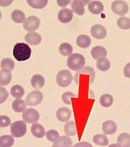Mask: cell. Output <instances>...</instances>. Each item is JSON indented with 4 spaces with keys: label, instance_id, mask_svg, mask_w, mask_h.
I'll list each match as a JSON object with an SVG mask.
<instances>
[{
    "label": "cell",
    "instance_id": "obj_26",
    "mask_svg": "<svg viewBox=\"0 0 130 147\" xmlns=\"http://www.w3.org/2000/svg\"><path fill=\"white\" fill-rule=\"evenodd\" d=\"M96 66L97 69H100L101 71H107L110 69L111 67L110 61L106 58H101L97 61Z\"/></svg>",
    "mask_w": 130,
    "mask_h": 147
},
{
    "label": "cell",
    "instance_id": "obj_43",
    "mask_svg": "<svg viewBox=\"0 0 130 147\" xmlns=\"http://www.w3.org/2000/svg\"><path fill=\"white\" fill-rule=\"evenodd\" d=\"M109 147H121L118 144L116 143H114V144H111L110 145H109Z\"/></svg>",
    "mask_w": 130,
    "mask_h": 147
},
{
    "label": "cell",
    "instance_id": "obj_8",
    "mask_svg": "<svg viewBox=\"0 0 130 147\" xmlns=\"http://www.w3.org/2000/svg\"><path fill=\"white\" fill-rule=\"evenodd\" d=\"M111 9L115 14L123 16L128 13L129 7L125 1H115L111 5Z\"/></svg>",
    "mask_w": 130,
    "mask_h": 147
},
{
    "label": "cell",
    "instance_id": "obj_42",
    "mask_svg": "<svg viewBox=\"0 0 130 147\" xmlns=\"http://www.w3.org/2000/svg\"><path fill=\"white\" fill-rule=\"evenodd\" d=\"M13 2V1H0V5L2 7H7Z\"/></svg>",
    "mask_w": 130,
    "mask_h": 147
},
{
    "label": "cell",
    "instance_id": "obj_5",
    "mask_svg": "<svg viewBox=\"0 0 130 147\" xmlns=\"http://www.w3.org/2000/svg\"><path fill=\"white\" fill-rule=\"evenodd\" d=\"M43 93L42 92L38 90L32 91L26 96V105L29 106L38 105L43 101Z\"/></svg>",
    "mask_w": 130,
    "mask_h": 147
},
{
    "label": "cell",
    "instance_id": "obj_30",
    "mask_svg": "<svg viewBox=\"0 0 130 147\" xmlns=\"http://www.w3.org/2000/svg\"><path fill=\"white\" fill-rule=\"evenodd\" d=\"M113 98L109 94H104L100 98V102L101 105L104 107H109L113 104Z\"/></svg>",
    "mask_w": 130,
    "mask_h": 147
},
{
    "label": "cell",
    "instance_id": "obj_11",
    "mask_svg": "<svg viewBox=\"0 0 130 147\" xmlns=\"http://www.w3.org/2000/svg\"><path fill=\"white\" fill-rule=\"evenodd\" d=\"M73 18V13L69 8L61 9L58 14V18L62 23H70Z\"/></svg>",
    "mask_w": 130,
    "mask_h": 147
},
{
    "label": "cell",
    "instance_id": "obj_44",
    "mask_svg": "<svg viewBox=\"0 0 130 147\" xmlns=\"http://www.w3.org/2000/svg\"><path fill=\"white\" fill-rule=\"evenodd\" d=\"M2 13H1V11H0V20H1V18H2Z\"/></svg>",
    "mask_w": 130,
    "mask_h": 147
},
{
    "label": "cell",
    "instance_id": "obj_29",
    "mask_svg": "<svg viewBox=\"0 0 130 147\" xmlns=\"http://www.w3.org/2000/svg\"><path fill=\"white\" fill-rule=\"evenodd\" d=\"M59 51L61 55L64 56H67L72 55L73 49L70 44L68 43H64L61 44L59 48Z\"/></svg>",
    "mask_w": 130,
    "mask_h": 147
},
{
    "label": "cell",
    "instance_id": "obj_12",
    "mask_svg": "<svg viewBox=\"0 0 130 147\" xmlns=\"http://www.w3.org/2000/svg\"><path fill=\"white\" fill-rule=\"evenodd\" d=\"M26 43L31 45H38L41 43L42 38L41 35L36 32H30L26 34L25 36Z\"/></svg>",
    "mask_w": 130,
    "mask_h": 147
},
{
    "label": "cell",
    "instance_id": "obj_23",
    "mask_svg": "<svg viewBox=\"0 0 130 147\" xmlns=\"http://www.w3.org/2000/svg\"><path fill=\"white\" fill-rule=\"evenodd\" d=\"M26 102L23 100L17 99L14 100L12 104V108L15 112L21 113L26 109Z\"/></svg>",
    "mask_w": 130,
    "mask_h": 147
},
{
    "label": "cell",
    "instance_id": "obj_13",
    "mask_svg": "<svg viewBox=\"0 0 130 147\" xmlns=\"http://www.w3.org/2000/svg\"><path fill=\"white\" fill-rule=\"evenodd\" d=\"M71 114L72 112L70 109L65 107H62L57 110L56 117L59 121L66 122L70 120Z\"/></svg>",
    "mask_w": 130,
    "mask_h": 147
},
{
    "label": "cell",
    "instance_id": "obj_1",
    "mask_svg": "<svg viewBox=\"0 0 130 147\" xmlns=\"http://www.w3.org/2000/svg\"><path fill=\"white\" fill-rule=\"evenodd\" d=\"M31 55L30 47L24 43H17L13 48V55L18 61H23L29 59Z\"/></svg>",
    "mask_w": 130,
    "mask_h": 147
},
{
    "label": "cell",
    "instance_id": "obj_15",
    "mask_svg": "<svg viewBox=\"0 0 130 147\" xmlns=\"http://www.w3.org/2000/svg\"><path fill=\"white\" fill-rule=\"evenodd\" d=\"M88 9L92 14L99 15L103 12L104 5L100 1H92L88 3Z\"/></svg>",
    "mask_w": 130,
    "mask_h": 147
},
{
    "label": "cell",
    "instance_id": "obj_20",
    "mask_svg": "<svg viewBox=\"0 0 130 147\" xmlns=\"http://www.w3.org/2000/svg\"><path fill=\"white\" fill-rule=\"evenodd\" d=\"M12 74L10 71L7 69L0 70V85L6 86L11 82Z\"/></svg>",
    "mask_w": 130,
    "mask_h": 147
},
{
    "label": "cell",
    "instance_id": "obj_22",
    "mask_svg": "<svg viewBox=\"0 0 130 147\" xmlns=\"http://www.w3.org/2000/svg\"><path fill=\"white\" fill-rule=\"evenodd\" d=\"M11 18L13 22L16 23H23L26 19L25 13L22 10L18 9L13 10L11 15Z\"/></svg>",
    "mask_w": 130,
    "mask_h": 147
},
{
    "label": "cell",
    "instance_id": "obj_2",
    "mask_svg": "<svg viewBox=\"0 0 130 147\" xmlns=\"http://www.w3.org/2000/svg\"><path fill=\"white\" fill-rule=\"evenodd\" d=\"M67 66L73 71L81 69L86 64V59L83 55L80 53H73L67 59Z\"/></svg>",
    "mask_w": 130,
    "mask_h": 147
},
{
    "label": "cell",
    "instance_id": "obj_41",
    "mask_svg": "<svg viewBox=\"0 0 130 147\" xmlns=\"http://www.w3.org/2000/svg\"><path fill=\"white\" fill-rule=\"evenodd\" d=\"M70 3V1H57V3L61 7H65Z\"/></svg>",
    "mask_w": 130,
    "mask_h": 147
},
{
    "label": "cell",
    "instance_id": "obj_35",
    "mask_svg": "<svg viewBox=\"0 0 130 147\" xmlns=\"http://www.w3.org/2000/svg\"><path fill=\"white\" fill-rule=\"evenodd\" d=\"M46 138L50 142H54L60 137L59 134L56 130H49L46 133Z\"/></svg>",
    "mask_w": 130,
    "mask_h": 147
},
{
    "label": "cell",
    "instance_id": "obj_39",
    "mask_svg": "<svg viewBox=\"0 0 130 147\" xmlns=\"http://www.w3.org/2000/svg\"><path fill=\"white\" fill-rule=\"evenodd\" d=\"M124 74L126 78H130V63L126 64L124 69Z\"/></svg>",
    "mask_w": 130,
    "mask_h": 147
},
{
    "label": "cell",
    "instance_id": "obj_9",
    "mask_svg": "<svg viewBox=\"0 0 130 147\" xmlns=\"http://www.w3.org/2000/svg\"><path fill=\"white\" fill-rule=\"evenodd\" d=\"M92 36L96 39H103L107 35V31L104 26L101 24H95L92 26L90 29Z\"/></svg>",
    "mask_w": 130,
    "mask_h": 147
},
{
    "label": "cell",
    "instance_id": "obj_14",
    "mask_svg": "<svg viewBox=\"0 0 130 147\" xmlns=\"http://www.w3.org/2000/svg\"><path fill=\"white\" fill-rule=\"evenodd\" d=\"M91 55L94 59L99 60L107 56L108 52L103 47L96 46L91 49Z\"/></svg>",
    "mask_w": 130,
    "mask_h": 147
},
{
    "label": "cell",
    "instance_id": "obj_18",
    "mask_svg": "<svg viewBox=\"0 0 130 147\" xmlns=\"http://www.w3.org/2000/svg\"><path fill=\"white\" fill-rule=\"evenodd\" d=\"M45 78L40 74H35L31 80V84L36 90L42 88L45 85Z\"/></svg>",
    "mask_w": 130,
    "mask_h": 147
},
{
    "label": "cell",
    "instance_id": "obj_34",
    "mask_svg": "<svg viewBox=\"0 0 130 147\" xmlns=\"http://www.w3.org/2000/svg\"><path fill=\"white\" fill-rule=\"evenodd\" d=\"M117 26L123 30H129L130 29V19L126 17L121 16L117 21Z\"/></svg>",
    "mask_w": 130,
    "mask_h": 147
},
{
    "label": "cell",
    "instance_id": "obj_28",
    "mask_svg": "<svg viewBox=\"0 0 130 147\" xmlns=\"http://www.w3.org/2000/svg\"><path fill=\"white\" fill-rule=\"evenodd\" d=\"M11 94L13 96L14 98L19 99L21 98L24 95L25 91L23 87L19 85H15L11 87Z\"/></svg>",
    "mask_w": 130,
    "mask_h": 147
},
{
    "label": "cell",
    "instance_id": "obj_10",
    "mask_svg": "<svg viewBox=\"0 0 130 147\" xmlns=\"http://www.w3.org/2000/svg\"><path fill=\"white\" fill-rule=\"evenodd\" d=\"M89 2V1H73L71 3L72 11L79 16H82L85 13L84 5Z\"/></svg>",
    "mask_w": 130,
    "mask_h": 147
},
{
    "label": "cell",
    "instance_id": "obj_17",
    "mask_svg": "<svg viewBox=\"0 0 130 147\" xmlns=\"http://www.w3.org/2000/svg\"><path fill=\"white\" fill-rule=\"evenodd\" d=\"M72 141L67 136H61L54 142L52 147H72Z\"/></svg>",
    "mask_w": 130,
    "mask_h": 147
},
{
    "label": "cell",
    "instance_id": "obj_37",
    "mask_svg": "<svg viewBox=\"0 0 130 147\" xmlns=\"http://www.w3.org/2000/svg\"><path fill=\"white\" fill-rule=\"evenodd\" d=\"M9 97V93L3 86H0V104L4 103Z\"/></svg>",
    "mask_w": 130,
    "mask_h": 147
},
{
    "label": "cell",
    "instance_id": "obj_33",
    "mask_svg": "<svg viewBox=\"0 0 130 147\" xmlns=\"http://www.w3.org/2000/svg\"><path fill=\"white\" fill-rule=\"evenodd\" d=\"M15 66L14 61L9 58L3 59L1 62V67L2 69H7L8 71H12Z\"/></svg>",
    "mask_w": 130,
    "mask_h": 147
},
{
    "label": "cell",
    "instance_id": "obj_40",
    "mask_svg": "<svg viewBox=\"0 0 130 147\" xmlns=\"http://www.w3.org/2000/svg\"><path fill=\"white\" fill-rule=\"evenodd\" d=\"M72 147H92L91 144L87 142L78 143Z\"/></svg>",
    "mask_w": 130,
    "mask_h": 147
},
{
    "label": "cell",
    "instance_id": "obj_24",
    "mask_svg": "<svg viewBox=\"0 0 130 147\" xmlns=\"http://www.w3.org/2000/svg\"><path fill=\"white\" fill-rule=\"evenodd\" d=\"M117 143L121 147H130V134L124 133L117 138Z\"/></svg>",
    "mask_w": 130,
    "mask_h": 147
},
{
    "label": "cell",
    "instance_id": "obj_16",
    "mask_svg": "<svg viewBox=\"0 0 130 147\" xmlns=\"http://www.w3.org/2000/svg\"><path fill=\"white\" fill-rule=\"evenodd\" d=\"M102 130L105 135H113L117 131V125L114 121L107 120L103 123Z\"/></svg>",
    "mask_w": 130,
    "mask_h": 147
},
{
    "label": "cell",
    "instance_id": "obj_27",
    "mask_svg": "<svg viewBox=\"0 0 130 147\" xmlns=\"http://www.w3.org/2000/svg\"><path fill=\"white\" fill-rule=\"evenodd\" d=\"M93 142L101 146H106L109 144V140L104 134H97L93 138Z\"/></svg>",
    "mask_w": 130,
    "mask_h": 147
},
{
    "label": "cell",
    "instance_id": "obj_25",
    "mask_svg": "<svg viewBox=\"0 0 130 147\" xmlns=\"http://www.w3.org/2000/svg\"><path fill=\"white\" fill-rule=\"evenodd\" d=\"M15 142L13 136L5 135L0 137V147H11Z\"/></svg>",
    "mask_w": 130,
    "mask_h": 147
},
{
    "label": "cell",
    "instance_id": "obj_4",
    "mask_svg": "<svg viewBox=\"0 0 130 147\" xmlns=\"http://www.w3.org/2000/svg\"><path fill=\"white\" fill-rule=\"evenodd\" d=\"M11 133L15 138H21L26 134L27 127L25 122L24 121L14 122L10 126Z\"/></svg>",
    "mask_w": 130,
    "mask_h": 147
},
{
    "label": "cell",
    "instance_id": "obj_31",
    "mask_svg": "<svg viewBox=\"0 0 130 147\" xmlns=\"http://www.w3.org/2000/svg\"><path fill=\"white\" fill-rule=\"evenodd\" d=\"M65 133L67 135L72 136L76 134L75 123L74 121H69L65 124L64 127Z\"/></svg>",
    "mask_w": 130,
    "mask_h": 147
},
{
    "label": "cell",
    "instance_id": "obj_7",
    "mask_svg": "<svg viewBox=\"0 0 130 147\" xmlns=\"http://www.w3.org/2000/svg\"><path fill=\"white\" fill-rule=\"evenodd\" d=\"M40 25V20L35 16H30L26 18L23 22L24 29L29 32H34L37 30Z\"/></svg>",
    "mask_w": 130,
    "mask_h": 147
},
{
    "label": "cell",
    "instance_id": "obj_6",
    "mask_svg": "<svg viewBox=\"0 0 130 147\" xmlns=\"http://www.w3.org/2000/svg\"><path fill=\"white\" fill-rule=\"evenodd\" d=\"M22 117L25 122L34 124L39 120L40 115L39 112L35 109L27 108L23 111Z\"/></svg>",
    "mask_w": 130,
    "mask_h": 147
},
{
    "label": "cell",
    "instance_id": "obj_38",
    "mask_svg": "<svg viewBox=\"0 0 130 147\" xmlns=\"http://www.w3.org/2000/svg\"><path fill=\"white\" fill-rule=\"evenodd\" d=\"M11 125V119L7 115L0 116V127H7Z\"/></svg>",
    "mask_w": 130,
    "mask_h": 147
},
{
    "label": "cell",
    "instance_id": "obj_3",
    "mask_svg": "<svg viewBox=\"0 0 130 147\" xmlns=\"http://www.w3.org/2000/svg\"><path fill=\"white\" fill-rule=\"evenodd\" d=\"M73 79V76L68 69L61 70L56 75V82L59 86L62 87L68 86L72 82Z\"/></svg>",
    "mask_w": 130,
    "mask_h": 147
},
{
    "label": "cell",
    "instance_id": "obj_19",
    "mask_svg": "<svg viewBox=\"0 0 130 147\" xmlns=\"http://www.w3.org/2000/svg\"><path fill=\"white\" fill-rule=\"evenodd\" d=\"M31 130L32 134L37 138H42L46 135L45 130L43 126L38 123H34L31 126Z\"/></svg>",
    "mask_w": 130,
    "mask_h": 147
},
{
    "label": "cell",
    "instance_id": "obj_36",
    "mask_svg": "<svg viewBox=\"0 0 130 147\" xmlns=\"http://www.w3.org/2000/svg\"><path fill=\"white\" fill-rule=\"evenodd\" d=\"M71 97H76V96L71 92H66L62 95V100L65 104L70 105L71 104L70 99Z\"/></svg>",
    "mask_w": 130,
    "mask_h": 147
},
{
    "label": "cell",
    "instance_id": "obj_21",
    "mask_svg": "<svg viewBox=\"0 0 130 147\" xmlns=\"http://www.w3.org/2000/svg\"><path fill=\"white\" fill-rule=\"evenodd\" d=\"M91 43V38L88 35H79L76 39V44L78 46L83 49L88 48L90 45Z\"/></svg>",
    "mask_w": 130,
    "mask_h": 147
},
{
    "label": "cell",
    "instance_id": "obj_32",
    "mask_svg": "<svg viewBox=\"0 0 130 147\" xmlns=\"http://www.w3.org/2000/svg\"><path fill=\"white\" fill-rule=\"evenodd\" d=\"M27 3L33 8L42 9L47 5L48 1L46 0H27Z\"/></svg>",
    "mask_w": 130,
    "mask_h": 147
}]
</instances>
